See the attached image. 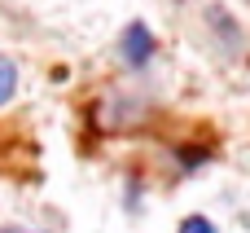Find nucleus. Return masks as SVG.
Masks as SVG:
<instances>
[{
    "mask_svg": "<svg viewBox=\"0 0 250 233\" xmlns=\"http://www.w3.org/2000/svg\"><path fill=\"white\" fill-rule=\"evenodd\" d=\"M207 22L220 31V40H224V53H237V48H242V26L233 22V13H229L224 4H211V9H207Z\"/></svg>",
    "mask_w": 250,
    "mask_h": 233,
    "instance_id": "f03ea898",
    "label": "nucleus"
},
{
    "mask_svg": "<svg viewBox=\"0 0 250 233\" xmlns=\"http://www.w3.org/2000/svg\"><path fill=\"white\" fill-rule=\"evenodd\" d=\"M119 53H123V62L127 66H149V57H154V31L145 26V22H127V31H123V40H119Z\"/></svg>",
    "mask_w": 250,
    "mask_h": 233,
    "instance_id": "f257e3e1",
    "label": "nucleus"
},
{
    "mask_svg": "<svg viewBox=\"0 0 250 233\" xmlns=\"http://www.w3.org/2000/svg\"><path fill=\"white\" fill-rule=\"evenodd\" d=\"M0 233H31V229H13V225H9V229H0Z\"/></svg>",
    "mask_w": 250,
    "mask_h": 233,
    "instance_id": "39448f33",
    "label": "nucleus"
},
{
    "mask_svg": "<svg viewBox=\"0 0 250 233\" xmlns=\"http://www.w3.org/2000/svg\"><path fill=\"white\" fill-rule=\"evenodd\" d=\"M13 88H18V66L9 57H0V106L13 97Z\"/></svg>",
    "mask_w": 250,
    "mask_h": 233,
    "instance_id": "7ed1b4c3",
    "label": "nucleus"
},
{
    "mask_svg": "<svg viewBox=\"0 0 250 233\" xmlns=\"http://www.w3.org/2000/svg\"><path fill=\"white\" fill-rule=\"evenodd\" d=\"M180 233H215V225H211L207 216H185V220H180Z\"/></svg>",
    "mask_w": 250,
    "mask_h": 233,
    "instance_id": "20e7f679",
    "label": "nucleus"
}]
</instances>
